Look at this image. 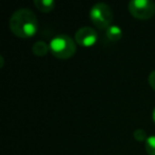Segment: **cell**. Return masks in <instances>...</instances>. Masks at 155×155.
Segmentation results:
<instances>
[{
  "label": "cell",
  "mask_w": 155,
  "mask_h": 155,
  "mask_svg": "<svg viewBox=\"0 0 155 155\" xmlns=\"http://www.w3.org/2000/svg\"><path fill=\"white\" fill-rule=\"evenodd\" d=\"M9 27L12 33L20 38H29L36 34L38 21L34 12L29 9H18L10 18Z\"/></svg>",
  "instance_id": "1"
},
{
  "label": "cell",
  "mask_w": 155,
  "mask_h": 155,
  "mask_svg": "<svg viewBox=\"0 0 155 155\" xmlns=\"http://www.w3.org/2000/svg\"><path fill=\"white\" fill-rule=\"evenodd\" d=\"M50 52L60 60H66L74 55L77 43L66 34H58L49 43Z\"/></svg>",
  "instance_id": "2"
},
{
  "label": "cell",
  "mask_w": 155,
  "mask_h": 155,
  "mask_svg": "<svg viewBox=\"0 0 155 155\" xmlns=\"http://www.w3.org/2000/svg\"><path fill=\"white\" fill-rule=\"evenodd\" d=\"M89 17L98 29L107 30L113 21V12L106 3L98 2L91 7Z\"/></svg>",
  "instance_id": "3"
},
{
  "label": "cell",
  "mask_w": 155,
  "mask_h": 155,
  "mask_svg": "<svg viewBox=\"0 0 155 155\" xmlns=\"http://www.w3.org/2000/svg\"><path fill=\"white\" fill-rule=\"evenodd\" d=\"M129 11L137 19H150L155 14V2L150 0H132L129 2Z\"/></svg>",
  "instance_id": "4"
},
{
  "label": "cell",
  "mask_w": 155,
  "mask_h": 155,
  "mask_svg": "<svg viewBox=\"0 0 155 155\" xmlns=\"http://www.w3.org/2000/svg\"><path fill=\"white\" fill-rule=\"evenodd\" d=\"M74 41L78 45L82 46V47H91L97 43L98 33L94 28L83 27L75 32Z\"/></svg>",
  "instance_id": "5"
},
{
  "label": "cell",
  "mask_w": 155,
  "mask_h": 155,
  "mask_svg": "<svg viewBox=\"0 0 155 155\" xmlns=\"http://www.w3.org/2000/svg\"><path fill=\"white\" fill-rule=\"evenodd\" d=\"M33 3L36 7V9L44 13H49L55 7V2L53 0H34Z\"/></svg>",
  "instance_id": "6"
},
{
  "label": "cell",
  "mask_w": 155,
  "mask_h": 155,
  "mask_svg": "<svg viewBox=\"0 0 155 155\" xmlns=\"http://www.w3.org/2000/svg\"><path fill=\"white\" fill-rule=\"evenodd\" d=\"M49 51H50L49 45L46 44L45 41H37L32 46V52L37 56H45Z\"/></svg>",
  "instance_id": "7"
},
{
  "label": "cell",
  "mask_w": 155,
  "mask_h": 155,
  "mask_svg": "<svg viewBox=\"0 0 155 155\" xmlns=\"http://www.w3.org/2000/svg\"><path fill=\"white\" fill-rule=\"evenodd\" d=\"M106 37L112 41H118L122 37V30L118 26H110L106 30Z\"/></svg>",
  "instance_id": "8"
},
{
  "label": "cell",
  "mask_w": 155,
  "mask_h": 155,
  "mask_svg": "<svg viewBox=\"0 0 155 155\" xmlns=\"http://www.w3.org/2000/svg\"><path fill=\"white\" fill-rule=\"evenodd\" d=\"M144 149L149 155H155V135L149 136L144 142Z\"/></svg>",
  "instance_id": "9"
},
{
  "label": "cell",
  "mask_w": 155,
  "mask_h": 155,
  "mask_svg": "<svg viewBox=\"0 0 155 155\" xmlns=\"http://www.w3.org/2000/svg\"><path fill=\"white\" fill-rule=\"evenodd\" d=\"M134 135V138H135L137 141L139 142H142V141H146L148 139V136H147V133L143 129H137L134 131L133 133Z\"/></svg>",
  "instance_id": "10"
},
{
  "label": "cell",
  "mask_w": 155,
  "mask_h": 155,
  "mask_svg": "<svg viewBox=\"0 0 155 155\" xmlns=\"http://www.w3.org/2000/svg\"><path fill=\"white\" fill-rule=\"evenodd\" d=\"M148 81H149V84H150L151 88L155 91V70H153L150 72L149 78H148Z\"/></svg>",
  "instance_id": "11"
},
{
  "label": "cell",
  "mask_w": 155,
  "mask_h": 155,
  "mask_svg": "<svg viewBox=\"0 0 155 155\" xmlns=\"http://www.w3.org/2000/svg\"><path fill=\"white\" fill-rule=\"evenodd\" d=\"M152 118H153V121H154L155 123V108L153 110V113H152Z\"/></svg>",
  "instance_id": "12"
},
{
  "label": "cell",
  "mask_w": 155,
  "mask_h": 155,
  "mask_svg": "<svg viewBox=\"0 0 155 155\" xmlns=\"http://www.w3.org/2000/svg\"><path fill=\"white\" fill-rule=\"evenodd\" d=\"M0 60H1V66H0V68H2V66H3V58L2 56H0Z\"/></svg>",
  "instance_id": "13"
}]
</instances>
